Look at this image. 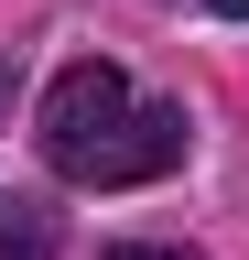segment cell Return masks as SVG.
I'll return each instance as SVG.
<instances>
[{"instance_id": "obj_1", "label": "cell", "mask_w": 249, "mask_h": 260, "mask_svg": "<svg viewBox=\"0 0 249 260\" xmlns=\"http://www.w3.org/2000/svg\"><path fill=\"white\" fill-rule=\"evenodd\" d=\"M44 162L65 184H98V195H119V184H163L173 162H184V141H195V119L173 109V98H130V76H119L109 54H76L65 76L44 87Z\"/></svg>"}, {"instance_id": "obj_2", "label": "cell", "mask_w": 249, "mask_h": 260, "mask_svg": "<svg viewBox=\"0 0 249 260\" xmlns=\"http://www.w3.org/2000/svg\"><path fill=\"white\" fill-rule=\"evenodd\" d=\"M0 260H54V217L33 195H0Z\"/></svg>"}, {"instance_id": "obj_3", "label": "cell", "mask_w": 249, "mask_h": 260, "mask_svg": "<svg viewBox=\"0 0 249 260\" xmlns=\"http://www.w3.org/2000/svg\"><path fill=\"white\" fill-rule=\"evenodd\" d=\"M109 260H195V249H163V239H130V249H109Z\"/></svg>"}, {"instance_id": "obj_5", "label": "cell", "mask_w": 249, "mask_h": 260, "mask_svg": "<svg viewBox=\"0 0 249 260\" xmlns=\"http://www.w3.org/2000/svg\"><path fill=\"white\" fill-rule=\"evenodd\" d=\"M217 22H249V0H217Z\"/></svg>"}, {"instance_id": "obj_4", "label": "cell", "mask_w": 249, "mask_h": 260, "mask_svg": "<svg viewBox=\"0 0 249 260\" xmlns=\"http://www.w3.org/2000/svg\"><path fill=\"white\" fill-rule=\"evenodd\" d=\"M11 87H22V65H11V54H0V98H11Z\"/></svg>"}]
</instances>
